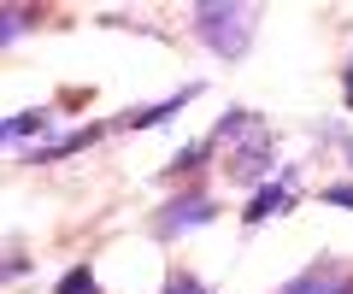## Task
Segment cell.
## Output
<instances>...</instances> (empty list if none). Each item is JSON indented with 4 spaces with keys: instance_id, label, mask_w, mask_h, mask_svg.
Wrapping results in <instances>:
<instances>
[{
    "instance_id": "cell-4",
    "label": "cell",
    "mask_w": 353,
    "mask_h": 294,
    "mask_svg": "<svg viewBox=\"0 0 353 294\" xmlns=\"http://www.w3.org/2000/svg\"><path fill=\"white\" fill-rule=\"evenodd\" d=\"M194 101V83L189 89H176L171 101H159V106H141V112H124V129H153V124H165V118H176L183 106Z\"/></svg>"
},
{
    "instance_id": "cell-11",
    "label": "cell",
    "mask_w": 353,
    "mask_h": 294,
    "mask_svg": "<svg viewBox=\"0 0 353 294\" xmlns=\"http://www.w3.org/2000/svg\"><path fill=\"white\" fill-rule=\"evenodd\" d=\"M165 294H212V288H206V282H194L189 271H176V277L165 282Z\"/></svg>"
},
{
    "instance_id": "cell-13",
    "label": "cell",
    "mask_w": 353,
    "mask_h": 294,
    "mask_svg": "<svg viewBox=\"0 0 353 294\" xmlns=\"http://www.w3.org/2000/svg\"><path fill=\"white\" fill-rule=\"evenodd\" d=\"M341 94H347V106H353V65H347V77H341Z\"/></svg>"
},
{
    "instance_id": "cell-2",
    "label": "cell",
    "mask_w": 353,
    "mask_h": 294,
    "mask_svg": "<svg viewBox=\"0 0 353 294\" xmlns=\"http://www.w3.org/2000/svg\"><path fill=\"white\" fill-rule=\"evenodd\" d=\"M212 224V194H183L159 212V235H183V230H201Z\"/></svg>"
},
{
    "instance_id": "cell-6",
    "label": "cell",
    "mask_w": 353,
    "mask_h": 294,
    "mask_svg": "<svg viewBox=\"0 0 353 294\" xmlns=\"http://www.w3.org/2000/svg\"><path fill=\"white\" fill-rule=\"evenodd\" d=\"M230 171H236L241 182L265 177V171H271V136H265V129H259V136H253L248 147H241V154H236V165H230Z\"/></svg>"
},
{
    "instance_id": "cell-3",
    "label": "cell",
    "mask_w": 353,
    "mask_h": 294,
    "mask_svg": "<svg viewBox=\"0 0 353 294\" xmlns=\"http://www.w3.org/2000/svg\"><path fill=\"white\" fill-rule=\"evenodd\" d=\"M277 212H289V171H283L277 182H265V189L248 200V212H241V218H248V224H265V218H277Z\"/></svg>"
},
{
    "instance_id": "cell-5",
    "label": "cell",
    "mask_w": 353,
    "mask_h": 294,
    "mask_svg": "<svg viewBox=\"0 0 353 294\" xmlns=\"http://www.w3.org/2000/svg\"><path fill=\"white\" fill-rule=\"evenodd\" d=\"M283 294H353V277H341V271H330V265H312L301 282H289Z\"/></svg>"
},
{
    "instance_id": "cell-7",
    "label": "cell",
    "mask_w": 353,
    "mask_h": 294,
    "mask_svg": "<svg viewBox=\"0 0 353 294\" xmlns=\"http://www.w3.org/2000/svg\"><path fill=\"white\" fill-rule=\"evenodd\" d=\"M48 124H53V112H48V106H36V112H18V118H6V124H0V141H18V136H41Z\"/></svg>"
},
{
    "instance_id": "cell-12",
    "label": "cell",
    "mask_w": 353,
    "mask_h": 294,
    "mask_svg": "<svg viewBox=\"0 0 353 294\" xmlns=\"http://www.w3.org/2000/svg\"><path fill=\"white\" fill-rule=\"evenodd\" d=\"M324 200H330V206H353V182H330Z\"/></svg>"
},
{
    "instance_id": "cell-9",
    "label": "cell",
    "mask_w": 353,
    "mask_h": 294,
    "mask_svg": "<svg viewBox=\"0 0 353 294\" xmlns=\"http://www.w3.org/2000/svg\"><path fill=\"white\" fill-rule=\"evenodd\" d=\"M59 294H101V282H94V271H88V265H71L59 277Z\"/></svg>"
},
{
    "instance_id": "cell-10",
    "label": "cell",
    "mask_w": 353,
    "mask_h": 294,
    "mask_svg": "<svg viewBox=\"0 0 353 294\" xmlns=\"http://www.w3.org/2000/svg\"><path fill=\"white\" fill-rule=\"evenodd\" d=\"M212 147H218V141H212V136H206V141H194V147H183V154H176V159H171V171H201V159H206V154H212Z\"/></svg>"
},
{
    "instance_id": "cell-1",
    "label": "cell",
    "mask_w": 353,
    "mask_h": 294,
    "mask_svg": "<svg viewBox=\"0 0 353 294\" xmlns=\"http://www.w3.org/2000/svg\"><path fill=\"white\" fill-rule=\"evenodd\" d=\"M194 30H201V41L212 53H224V59H241L253 41V12L248 6H194Z\"/></svg>"
},
{
    "instance_id": "cell-8",
    "label": "cell",
    "mask_w": 353,
    "mask_h": 294,
    "mask_svg": "<svg viewBox=\"0 0 353 294\" xmlns=\"http://www.w3.org/2000/svg\"><path fill=\"white\" fill-rule=\"evenodd\" d=\"M30 24H36V12H30V6H0V48H6V41H18Z\"/></svg>"
}]
</instances>
